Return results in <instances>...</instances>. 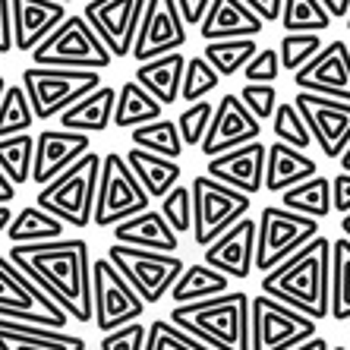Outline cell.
Here are the masks:
<instances>
[{
	"instance_id": "obj_1",
	"label": "cell",
	"mask_w": 350,
	"mask_h": 350,
	"mask_svg": "<svg viewBox=\"0 0 350 350\" xmlns=\"http://www.w3.org/2000/svg\"><path fill=\"white\" fill-rule=\"evenodd\" d=\"M10 259L32 275L79 325L95 322L92 300V256L82 237H57L44 243H13Z\"/></svg>"
},
{
	"instance_id": "obj_2",
	"label": "cell",
	"mask_w": 350,
	"mask_h": 350,
	"mask_svg": "<svg viewBox=\"0 0 350 350\" xmlns=\"http://www.w3.org/2000/svg\"><path fill=\"white\" fill-rule=\"evenodd\" d=\"M262 291L312 319L332 316V240L312 237L281 265L262 275Z\"/></svg>"
},
{
	"instance_id": "obj_3",
	"label": "cell",
	"mask_w": 350,
	"mask_h": 350,
	"mask_svg": "<svg viewBox=\"0 0 350 350\" xmlns=\"http://www.w3.org/2000/svg\"><path fill=\"white\" fill-rule=\"evenodd\" d=\"M250 303L253 300L243 291H224L196 303H174L171 322L215 350H253Z\"/></svg>"
},
{
	"instance_id": "obj_4",
	"label": "cell",
	"mask_w": 350,
	"mask_h": 350,
	"mask_svg": "<svg viewBox=\"0 0 350 350\" xmlns=\"http://www.w3.org/2000/svg\"><path fill=\"white\" fill-rule=\"evenodd\" d=\"M101 161L105 155L98 152H85L79 161L64 171L60 177H54L51 183L38 187L35 202L44 212L57 215L66 228H89L95 218V196H98V180H101Z\"/></svg>"
},
{
	"instance_id": "obj_5",
	"label": "cell",
	"mask_w": 350,
	"mask_h": 350,
	"mask_svg": "<svg viewBox=\"0 0 350 350\" xmlns=\"http://www.w3.org/2000/svg\"><path fill=\"white\" fill-rule=\"evenodd\" d=\"M0 319H16V322L44 328H66L73 316L32 275H25L10 259V253H0Z\"/></svg>"
},
{
	"instance_id": "obj_6",
	"label": "cell",
	"mask_w": 350,
	"mask_h": 350,
	"mask_svg": "<svg viewBox=\"0 0 350 350\" xmlns=\"http://www.w3.org/2000/svg\"><path fill=\"white\" fill-rule=\"evenodd\" d=\"M29 57H32V64L66 66V70H107L114 64L111 48L82 13L79 16H66Z\"/></svg>"
},
{
	"instance_id": "obj_7",
	"label": "cell",
	"mask_w": 350,
	"mask_h": 350,
	"mask_svg": "<svg viewBox=\"0 0 350 350\" xmlns=\"http://www.w3.org/2000/svg\"><path fill=\"white\" fill-rule=\"evenodd\" d=\"M101 85V70H66V66L32 64L23 70V89L35 107L38 120H54L73 107L79 98Z\"/></svg>"
},
{
	"instance_id": "obj_8",
	"label": "cell",
	"mask_w": 350,
	"mask_h": 350,
	"mask_svg": "<svg viewBox=\"0 0 350 350\" xmlns=\"http://www.w3.org/2000/svg\"><path fill=\"white\" fill-rule=\"evenodd\" d=\"M189 189H193V240L202 250L208 243H215L224 230L234 228L240 218H246L250 205H253L250 193L221 183L212 174L193 177Z\"/></svg>"
},
{
	"instance_id": "obj_9",
	"label": "cell",
	"mask_w": 350,
	"mask_h": 350,
	"mask_svg": "<svg viewBox=\"0 0 350 350\" xmlns=\"http://www.w3.org/2000/svg\"><path fill=\"white\" fill-rule=\"evenodd\" d=\"M152 208V196L142 187V180L133 174L126 155L107 152L101 161V180H98L95 196V228H114L120 221Z\"/></svg>"
},
{
	"instance_id": "obj_10",
	"label": "cell",
	"mask_w": 350,
	"mask_h": 350,
	"mask_svg": "<svg viewBox=\"0 0 350 350\" xmlns=\"http://www.w3.org/2000/svg\"><path fill=\"white\" fill-rule=\"evenodd\" d=\"M107 259L114 262L117 269L126 275L133 287L142 293V300L148 306H155L167 297V291H174L177 278L183 275V259L174 253H161V250H142V246L130 243H111Z\"/></svg>"
},
{
	"instance_id": "obj_11",
	"label": "cell",
	"mask_w": 350,
	"mask_h": 350,
	"mask_svg": "<svg viewBox=\"0 0 350 350\" xmlns=\"http://www.w3.org/2000/svg\"><path fill=\"white\" fill-rule=\"evenodd\" d=\"M250 332H253V350H293L297 344L316 338L319 319L262 291L250 303Z\"/></svg>"
},
{
	"instance_id": "obj_12",
	"label": "cell",
	"mask_w": 350,
	"mask_h": 350,
	"mask_svg": "<svg viewBox=\"0 0 350 350\" xmlns=\"http://www.w3.org/2000/svg\"><path fill=\"white\" fill-rule=\"evenodd\" d=\"M319 237V218L300 215L287 205H265L259 215V240H256V269L265 275Z\"/></svg>"
},
{
	"instance_id": "obj_13",
	"label": "cell",
	"mask_w": 350,
	"mask_h": 350,
	"mask_svg": "<svg viewBox=\"0 0 350 350\" xmlns=\"http://www.w3.org/2000/svg\"><path fill=\"white\" fill-rule=\"evenodd\" d=\"M92 300H95V328L98 332H114L120 325L139 322L148 303L142 293L126 281L114 262L101 256L92 265Z\"/></svg>"
},
{
	"instance_id": "obj_14",
	"label": "cell",
	"mask_w": 350,
	"mask_h": 350,
	"mask_svg": "<svg viewBox=\"0 0 350 350\" xmlns=\"http://www.w3.org/2000/svg\"><path fill=\"white\" fill-rule=\"evenodd\" d=\"M293 105L300 107V114L306 120V126H310L312 139H316L319 152L338 161L344 155V148L350 146V101L300 89L293 95Z\"/></svg>"
},
{
	"instance_id": "obj_15",
	"label": "cell",
	"mask_w": 350,
	"mask_h": 350,
	"mask_svg": "<svg viewBox=\"0 0 350 350\" xmlns=\"http://www.w3.org/2000/svg\"><path fill=\"white\" fill-rule=\"evenodd\" d=\"M187 29L189 25L183 19V13H180L177 0H148L130 57L136 64H146L152 57L180 51L187 44Z\"/></svg>"
},
{
	"instance_id": "obj_16",
	"label": "cell",
	"mask_w": 350,
	"mask_h": 350,
	"mask_svg": "<svg viewBox=\"0 0 350 350\" xmlns=\"http://www.w3.org/2000/svg\"><path fill=\"white\" fill-rule=\"evenodd\" d=\"M148 0H85L82 16L92 23L114 57H130Z\"/></svg>"
},
{
	"instance_id": "obj_17",
	"label": "cell",
	"mask_w": 350,
	"mask_h": 350,
	"mask_svg": "<svg viewBox=\"0 0 350 350\" xmlns=\"http://www.w3.org/2000/svg\"><path fill=\"white\" fill-rule=\"evenodd\" d=\"M259 133H262V120L243 105V98L228 92L218 101V107H215L212 126H208L199 148H202V155L215 158V155L230 152V148L246 146V142H256Z\"/></svg>"
},
{
	"instance_id": "obj_18",
	"label": "cell",
	"mask_w": 350,
	"mask_h": 350,
	"mask_svg": "<svg viewBox=\"0 0 350 350\" xmlns=\"http://www.w3.org/2000/svg\"><path fill=\"white\" fill-rule=\"evenodd\" d=\"M256 240H259V221L246 215L230 230H224L215 243L205 246L202 262L224 271L230 281H246L256 269Z\"/></svg>"
},
{
	"instance_id": "obj_19",
	"label": "cell",
	"mask_w": 350,
	"mask_h": 350,
	"mask_svg": "<svg viewBox=\"0 0 350 350\" xmlns=\"http://www.w3.org/2000/svg\"><path fill=\"white\" fill-rule=\"evenodd\" d=\"M293 85L303 92L350 101V48L344 41H328L310 64L293 73Z\"/></svg>"
},
{
	"instance_id": "obj_20",
	"label": "cell",
	"mask_w": 350,
	"mask_h": 350,
	"mask_svg": "<svg viewBox=\"0 0 350 350\" xmlns=\"http://www.w3.org/2000/svg\"><path fill=\"white\" fill-rule=\"evenodd\" d=\"M85 152H92L89 133L79 130H41V136H35V171L32 183L44 187L54 177H60L64 171H70Z\"/></svg>"
},
{
	"instance_id": "obj_21",
	"label": "cell",
	"mask_w": 350,
	"mask_h": 350,
	"mask_svg": "<svg viewBox=\"0 0 350 350\" xmlns=\"http://www.w3.org/2000/svg\"><path fill=\"white\" fill-rule=\"evenodd\" d=\"M265 167H269V146H262L256 139V142H246L240 148H230L224 155L208 158L205 174H212L215 180L234 189L256 196L265 189Z\"/></svg>"
},
{
	"instance_id": "obj_22",
	"label": "cell",
	"mask_w": 350,
	"mask_h": 350,
	"mask_svg": "<svg viewBox=\"0 0 350 350\" xmlns=\"http://www.w3.org/2000/svg\"><path fill=\"white\" fill-rule=\"evenodd\" d=\"M64 19H66V3H60V0H13L16 51L32 54Z\"/></svg>"
},
{
	"instance_id": "obj_23",
	"label": "cell",
	"mask_w": 350,
	"mask_h": 350,
	"mask_svg": "<svg viewBox=\"0 0 350 350\" xmlns=\"http://www.w3.org/2000/svg\"><path fill=\"white\" fill-rule=\"evenodd\" d=\"M265 19L256 13L243 0H212V7L205 13L199 35L205 41H221V38H256L265 29Z\"/></svg>"
},
{
	"instance_id": "obj_24",
	"label": "cell",
	"mask_w": 350,
	"mask_h": 350,
	"mask_svg": "<svg viewBox=\"0 0 350 350\" xmlns=\"http://www.w3.org/2000/svg\"><path fill=\"white\" fill-rule=\"evenodd\" d=\"M114 240L142 246V250H161V253H177L180 246L177 230L171 228V221L164 218L161 208H146V212L114 224Z\"/></svg>"
},
{
	"instance_id": "obj_25",
	"label": "cell",
	"mask_w": 350,
	"mask_h": 350,
	"mask_svg": "<svg viewBox=\"0 0 350 350\" xmlns=\"http://www.w3.org/2000/svg\"><path fill=\"white\" fill-rule=\"evenodd\" d=\"M0 350H85V341L64 328L0 319Z\"/></svg>"
},
{
	"instance_id": "obj_26",
	"label": "cell",
	"mask_w": 350,
	"mask_h": 350,
	"mask_svg": "<svg viewBox=\"0 0 350 350\" xmlns=\"http://www.w3.org/2000/svg\"><path fill=\"white\" fill-rule=\"evenodd\" d=\"M316 174L319 164L303 148L287 146L281 139H275L269 146V167H265V189L269 193H284V189L297 187L303 180L316 177Z\"/></svg>"
},
{
	"instance_id": "obj_27",
	"label": "cell",
	"mask_w": 350,
	"mask_h": 350,
	"mask_svg": "<svg viewBox=\"0 0 350 350\" xmlns=\"http://www.w3.org/2000/svg\"><path fill=\"white\" fill-rule=\"evenodd\" d=\"M183 73H187V57L180 51H171V54H161V57L139 64L133 79L142 82L161 105H174L183 95Z\"/></svg>"
},
{
	"instance_id": "obj_28",
	"label": "cell",
	"mask_w": 350,
	"mask_h": 350,
	"mask_svg": "<svg viewBox=\"0 0 350 350\" xmlns=\"http://www.w3.org/2000/svg\"><path fill=\"white\" fill-rule=\"evenodd\" d=\"M114 111H117V89L98 85L95 92L79 98L73 107H66L60 114V126L79 133H105L107 126H114Z\"/></svg>"
},
{
	"instance_id": "obj_29",
	"label": "cell",
	"mask_w": 350,
	"mask_h": 350,
	"mask_svg": "<svg viewBox=\"0 0 350 350\" xmlns=\"http://www.w3.org/2000/svg\"><path fill=\"white\" fill-rule=\"evenodd\" d=\"M126 161H130L133 174L142 180V187L148 189L152 199H164L180 183V177H183V167L177 164V158L155 155V152L139 148V146H133L126 152Z\"/></svg>"
},
{
	"instance_id": "obj_30",
	"label": "cell",
	"mask_w": 350,
	"mask_h": 350,
	"mask_svg": "<svg viewBox=\"0 0 350 350\" xmlns=\"http://www.w3.org/2000/svg\"><path fill=\"white\" fill-rule=\"evenodd\" d=\"M161 101L142 85L139 79H126L117 92V111H114V126L120 130H136L142 123H152L161 117Z\"/></svg>"
},
{
	"instance_id": "obj_31",
	"label": "cell",
	"mask_w": 350,
	"mask_h": 350,
	"mask_svg": "<svg viewBox=\"0 0 350 350\" xmlns=\"http://www.w3.org/2000/svg\"><path fill=\"white\" fill-rule=\"evenodd\" d=\"M66 224L57 218V215L44 212L38 202L19 208L13 224L7 228L10 243H44V240H57L64 237Z\"/></svg>"
},
{
	"instance_id": "obj_32",
	"label": "cell",
	"mask_w": 350,
	"mask_h": 350,
	"mask_svg": "<svg viewBox=\"0 0 350 350\" xmlns=\"http://www.w3.org/2000/svg\"><path fill=\"white\" fill-rule=\"evenodd\" d=\"M230 291V278L224 271L212 269L208 262L202 265H189L183 269V275L177 278V284L171 291L174 303H196V300H208V297H218V293Z\"/></svg>"
},
{
	"instance_id": "obj_33",
	"label": "cell",
	"mask_w": 350,
	"mask_h": 350,
	"mask_svg": "<svg viewBox=\"0 0 350 350\" xmlns=\"http://www.w3.org/2000/svg\"><path fill=\"white\" fill-rule=\"evenodd\" d=\"M281 205H287V208H293V212H300V215H310V218L325 221L334 212L332 180L322 177V174L303 180V183L281 193Z\"/></svg>"
},
{
	"instance_id": "obj_34",
	"label": "cell",
	"mask_w": 350,
	"mask_h": 350,
	"mask_svg": "<svg viewBox=\"0 0 350 350\" xmlns=\"http://www.w3.org/2000/svg\"><path fill=\"white\" fill-rule=\"evenodd\" d=\"M256 51H259L256 38H221V41H205L202 54L224 79H230V76L243 73V66L256 57Z\"/></svg>"
},
{
	"instance_id": "obj_35",
	"label": "cell",
	"mask_w": 350,
	"mask_h": 350,
	"mask_svg": "<svg viewBox=\"0 0 350 350\" xmlns=\"http://www.w3.org/2000/svg\"><path fill=\"white\" fill-rule=\"evenodd\" d=\"M0 167L7 171V177L16 187L32 183V171H35V136L32 133H16V136L0 139Z\"/></svg>"
},
{
	"instance_id": "obj_36",
	"label": "cell",
	"mask_w": 350,
	"mask_h": 350,
	"mask_svg": "<svg viewBox=\"0 0 350 350\" xmlns=\"http://www.w3.org/2000/svg\"><path fill=\"white\" fill-rule=\"evenodd\" d=\"M130 139H133V146L148 148V152L164 155V158H180V152L187 148L183 136H180L177 120H164V117H158V120L142 123V126L130 130Z\"/></svg>"
},
{
	"instance_id": "obj_37",
	"label": "cell",
	"mask_w": 350,
	"mask_h": 350,
	"mask_svg": "<svg viewBox=\"0 0 350 350\" xmlns=\"http://www.w3.org/2000/svg\"><path fill=\"white\" fill-rule=\"evenodd\" d=\"M332 319H350V240L344 234L332 240Z\"/></svg>"
},
{
	"instance_id": "obj_38",
	"label": "cell",
	"mask_w": 350,
	"mask_h": 350,
	"mask_svg": "<svg viewBox=\"0 0 350 350\" xmlns=\"http://www.w3.org/2000/svg\"><path fill=\"white\" fill-rule=\"evenodd\" d=\"M35 117V107L29 101V92L19 85H7V95L0 101V139L3 136H16V133H29Z\"/></svg>"
},
{
	"instance_id": "obj_39",
	"label": "cell",
	"mask_w": 350,
	"mask_h": 350,
	"mask_svg": "<svg viewBox=\"0 0 350 350\" xmlns=\"http://www.w3.org/2000/svg\"><path fill=\"white\" fill-rule=\"evenodd\" d=\"M332 19L322 0H284L281 10V25L287 32H325Z\"/></svg>"
},
{
	"instance_id": "obj_40",
	"label": "cell",
	"mask_w": 350,
	"mask_h": 350,
	"mask_svg": "<svg viewBox=\"0 0 350 350\" xmlns=\"http://www.w3.org/2000/svg\"><path fill=\"white\" fill-rule=\"evenodd\" d=\"M146 350H215V347L199 341L196 334H189L187 328H180L171 319H155L148 325Z\"/></svg>"
},
{
	"instance_id": "obj_41",
	"label": "cell",
	"mask_w": 350,
	"mask_h": 350,
	"mask_svg": "<svg viewBox=\"0 0 350 350\" xmlns=\"http://www.w3.org/2000/svg\"><path fill=\"white\" fill-rule=\"evenodd\" d=\"M322 48H325V44H322V32H287L284 38H281V44H278V51H281V66H284L287 73H297V70H303Z\"/></svg>"
},
{
	"instance_id": "obj_42",
	"label": "cell",
	"mask_w": 350,
	"mask_h": 350,
	"mask_svg": "<svg viewBox=\"0 0 350 350\" xmlns=\"http://www.w3.org/2000/svg\"><path fill=\"white\" fill-rule=\"evenodd\" d=\"M224 79V76L215 70L208 60H205V54H196V57L187 60V73H183V101L187 105H193V101H202V98H208L215 89H218V82Z\"/></svg>"
},
{
	"instance_id": "obj_43",
	"label": "cell",
	"mask_w": 350,
	"mask_h": 350,
	"mask_svg": "<svg viewBox=\"0 0 350 350\" xmlns=\"http://www.w3.org/2000/svg\"><path fill=\"white\" fill-rule=\"evenodd\" d=\"M271 133H275V139H281V142H287V146H297V148H306L316 142L310 133V126H306V120H303L300 107L293 105H278L275 117H271Z\"/></svg>"
},
{
	"instance_id": "obj_44",
	"label": "cell",
	"mask_w": 350,
	"mask_h": 350,
	"mask_svg": "<svg viewBox=\"0 0 350 350\" xmlns=\"http://www.w3.org/2000/svg\"><path fill=\"white\" fill-rule=\"evenodd\" d=\"M212 117H215V105L212 101H205V98L202 101H193V105L177 117L180 136H183V142H187L189 148L202 146L205 133H208V126H212Z\"/></svg>"
},
{
	"instance_id": "obj_45",
	"label": "cell",
	"mask_w": 350,
	"mask_h": 350,
	"mask_svg": "<svg viewBox=\"0 0 350 350\" xmlns=\"http://www.w3.org/2000/svg\"><path fill=\"white\" fill-rule=\"evenodd\" d=\"M158 208L164 212V218L171 221V228L177 230V234L180 230H193V189L189 187L177 183V187L161 199Z\"/></svg>"
},
{
	"instance_id": "obj_46",
	"label": "cell",
	"mask_w": 350,
	"mask_h": 350,
	"mask_svg": "<svg viewBox=\"0 0 350 350\" xmlns=\"http://www.w3.org/2000/svg\"><path fill=\"white\" fill-rule=\"evenodd\" d=\"M240 98H243V105L250 107L262 123H269L271 117H275V111H278L275 82H246L243 92H240Z\"/></svg>"
},
{
	"instance_id": "obj_47",
	"label": "cell",
	"mask_w": 350,
	"mask_h": 350,
	"mask_svg": "<svg viewBox=\"0 0 350 350\" xmlns=\"http://www.w3.org/2000/svg\"><path fill=\"white\" fill-rule=\"evenodd\" d=\"M146 341H148V328L139 322H130V325H120L114 332H105L98 350H146Z\"/></svg>"
},
{
	"instance_id": "obj_48",
	"label": "cell",
	"mask_w": 350,
	"mask_h": 350,
	"mask_svg": "<svg viewBox=\"0 0 350 350\" xmlns=\"http://www.w3.org/2000/svg\"><path fill=\"white\" fill-rule=\"evenodd\" d=\"M281 51H271V48H262L256 51V57L243 66V79L250 82H275L281 76Z\"/></svg>"
},
{
	"instance_id": "obj_49",
	"label": "cell",
	"mask_w": 350,
	"mask_h": 350,
	"mask_svg": "<svg viewBox=\"0 0 350 350\" xmlns=\"http://www.w3.org/2000/svg\"><path fill=\"white\" fill-rule=\"evenodd\" d=\"M16 48V25H13V0H0V54Z\"/></svg>"
},
{
	"instance_id": "obj_50",
	"label": "cell",
	"mask_w": 350,
	"mask_h": 350,
	"mask_svg": "<svg viewBox=\"0 0 350 350\" xmlns=\"http://www.w3.org/2000/svg\"><path fill=\"white\" fill-rule=\"evenodd\" d=\"M332 199H334V212L350 215V171H341L338 177H332Z\"/></svg>"
},
{
	"instance_id": "obj_51",
	"label": "cell",
	"mask_w": 350,
	"mask_h": 350,
	"mask_svg": "<svg viewBox=\"0 0 350 350\" xmlns=\"http://www.w3.org/2000/svg\"><path fill=\"white\" fill-rule=\"evenodd\" d=\"M177 7H180V13H183L189 29H199L205 13H208V7H212V0H177Z\"/></svg>"
},
{
	"instance_id": "obj_52",
	"label": "cell",
	"mask_w": 350,
	"mask_h": 350,
	"mask_svg": "<svg viewBox=\"0 0 350 350\" xmlns=\"http://www.w3.org/2000/svg\"><path fill=\"white\" fill-rule=\"evenodd\" d=\"M259 13L265 23H281V10H284V0H243Z\"/></svg>"
},
{
	"instance_id": "obj_53",
	"label": "cell",
	"mask_w": 350,
	"mask_h": 350,
	"mask_svg": "<svg viewBox=\"0 0 350 350\" xmlns=\"http://www.w3.org/2000/svg\"><path fill=\"white\" fill-rule=\"evenodd\" d=\"M16 199V183L7 177V171L0 167V202H13Z\"/></svg>"
},
{
	"instance_id": "obj_54",
	"label": "cell",
	"mask_w": 350,
	"mask_h": 350,
	"mask_svg": "<svg viewBox=\"0 0 350 350\" xmlns=\"http://www.w3.org/2000/svg\"><path fill=\"white\" fill-rule=\"evenodd\" d=\"M328 7V13H332L334 19H347V13H350V0H322Z\"/></svg>"
},
{
	"instance_id": "obj_55",
	"label": "cell",
	"mask_w": 350,
	"mask_h": 350,
	"mask_svg": "<svg viewBox=\"0 0 350 350\" xmlns=\"http://www.w3.org/2000/svg\"><path fill=\"white\" fill-rule=\"evenodd\" d=\"M293 350H332L328 347V341L322 338V334H316V338H310V341H303V344H297Z\"/></svg>"
},
{
	"instance_id": "obj_56",
	"label": "cell",
	"mask_w": 350,
	"mask_h": 350,
	"mask_svg": "<svg viewBox=\"0 0 350 350\" xmlns=\"http://www.w3.org/2000/svg\"><path fill=\"white\" fill-rule=\"evenodd\" d=\"M13 208H10V202H0V234H7V228L13 224Z\"/></svg>"
},
{
	"instance_id": "obj_57",
	"label": "cell",
	"mask_w": 350,
	"mask_h": 350,
	"mask_svg": "<svg viewBox=\"0 0 350 350\" xmlns=\"http://www.w3.org/2000/svg\"><path fill=\"white\" fill-rule=\"evenodd\" d=\"M338 161H341V171H350V146L344 148V155L338 158Z\"/></svg>"
},
{
	"instance_id": "obj_58",
	"label": "cell",
	"mask_w": 350,
	"mask_h": 350,
	"mask_svg": "<svg viewBox=\"0 0 350 350\" xmlns=\"http://www.w3.org/2000/svg\"><path fill=\"white\" fill-rule=\"evenodd\" d=\"M341 230H344V237L350 240V215H344V218H341Z\"/></svg>"
},
{
	"instance_id": "obj_59",
	"label": "cell",
	"mask_w": 350,
	"mask_h": 350,
	"mask_svg": "<svg viewBox=\"0 0 350 350\" xmlns=\"http://www.w3.org/2000/svg\"><path fill=\"white\" fill-rule=\"evenodd\" d=\"M7 85H10V82L0 76V101H3V95H7Z\"/></svg>"
},
{
	"instance_id": "obj_60",
	"label": "cell",
	"mask_w": 350,
	"mask_h": 350,
	"mask_svg": "<svg viewBox=\"0 0 350 350\" xmlns=\"http://www.w3.org/2000/svg\"><path fill=\"white\" fill-rule=\"evenodd\" d=\"M332 350H350V344H347V347H344V344H341V347H332Z\"/></svg>"
},
{
	"instance_id": "obj_61",
	"label": "cell",
	"mask_w": 350,
	"mask_h": 350,
	"mask_svg": "<svg viewBox=\"0 0 350 350\" xmlns=\"http://www.w3.org/2000/svg\"><path fill=\"white\" fill-rule=\"evenodd\" d=\"M344 23H347V29H350V13H347V19H344Z\"/></svg>"
},
{
	"instance_id": "obj_62",
	"label": "cell",
	"mask_w": 350,
	"mask_h": 350,
	"mask_svg": "<svg viewBox=\"0 0 350 350\" xmlns=\"http://www.w3.org/2000/svg\"><path fill=\"white\" fill-rule=\"evenodd\" d=\"M60 3H73V0H60Z\"/></svg>"
},
{
	"instance_id": "obj_63",
	"label": "cell",
	"mask_w": 350,
	"mask_h": 350,
	"mask_svg": "<svg viewBox=\"0 0 350 350\" xmlns=\"http://www.w3.org/2000/svg\"><path fill=\"white\" fill-rule=\"evenodd\" d=\"M0 64H3V54H0Z\"/></svg>"
}]
</instances>
